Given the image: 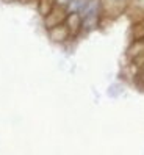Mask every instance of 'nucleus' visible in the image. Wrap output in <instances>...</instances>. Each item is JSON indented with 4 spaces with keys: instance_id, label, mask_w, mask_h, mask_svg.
Instances as JSON below:
<instances>
[{
    "instance_id": "f257e3e1",
    "label": "nucleus",
    "mask_w": 144,
    "mask_h": 155,
    "mask_svg": "<svg viewBox=\"0 0 144 155\" xmlns=\"http://www.w3.org/2000/svg\"><path fill=\"white\" fill-rule=\"evenodd\" d=\"M80 14H82V19H83V33H91L97 30L102 21L105 19L102 0H88L86 6Z\"/></svg>"
},
{
    "instance_id": "423d86ee",
    "label": "nucleus",
    "mask_w": 144,
    "mask_h": 155,
    "mask_svg": "<svg viewBox=\"0 0 144 155\" xmlns=\"http://www.w3.org/2000/svg\"><path fill=\"white\" fill-rule=\"evenodd\" d=\"M55 5L57 0H36V8H38V13L41 14V17L46 16Z\"/></svg>"
},
{
    "instance_id": "f03ea898",
    "label": "nucleus",
    "mask_w": 144,
    "mask_h": 155,
    "mask_svg": "<svg viewBox=\"0 0 144 155\" xmlns=\"http://www.w3.org/2000/svg\"><path fill=\"white\" fill-rule=\"evenodd\" d=\"M66 16H67V8L66 6H61V5H55L52 10L42 17V24H44V28H52L58 24H63L66 21Z\"/></svg>"
},
{
    "instance_id": "7ed1b4c3",
    "label": "nucleus",
    "mask_w": 144,
    "mask_h": 155,
    "mask_svg": "<svg viewBox=\"0 0 144 155\" xmlns=\"http://www.w3.org/2000/svg\"><path fill=\"white\" fill-rule=\"evenodd\" d=\"M47 36L52 44H57V45H64L67 44L72 36H70V31L67 28V25L63 22V24H58L52 28H47Z\"/></svg>"
},
{
    "instance_id": "39448f33",
    "label": "nucleus",
    "mask_w": 144,
    "mask_h": 155,
    "mask_svg": "<svg viewBox=\"0 0 144 155\" xmlns=\"http://www.w3.org/2000/svg\"><path fill=\"white\" fill-rule=\"evenodd\" d=\"M130 38L132 41H144V17L133 21L130 27Z\"/></svg>"
},
{
    "instance_id": "20e7f679",
    "label": "nucleus",
    "mask_w": 144,
    "mask_h": 155,
    "mask_svg": "<svg viewBox=\"0 0 144 155\" xmlns=\"http://www.w3.org/2000/svg\"><path fill=\"white\" fill-rule=\"evenodd\" d=\"M64 24L67 25L72 39L78 38V36L83 33V19H82V14L78 11H67Z\"/></svg>"
},
{
    "instance_id": "6e6552de",
    "label": "nucleus",
    "mask_w": 144,
    "mask_h": 155,
    "mask_svg": "<svg viewBox=\"0 0 144 155\" xmlns=\"http://www.w3.org/2000/svg\"><path fill=\"white\" fill-rule=\"evenodd\" d=\"M33 2H36V0H17V3H21V5H30Z\"/></svg>"
},
{
    "instance_id": "1a4fd4ad",
    "label": "nucleus",
    "mask_w": 144,
    "mask_h": 155,
    "mask_svg": "<svg viewBox=\"0 0 144 155\" xmlns=\"http://www.w3.org/2000/svg\"><path fill=\"white\" fill-rule=\"evenodd\" d=\"M2 2L8 3V5H11V3H17V0H2Z\"/></svg>"
},
{
    "instance_id": "0eeeda50",
    "label": "nucleus",
    "mask_w": 144,
    "mask_h": 155,
    "mask_svg": "<svg viewBox=\"0 0 144 155\" xmlns=\"http://www.w3.org/2000/svg\"><path fill=\"white\" fill-rule=\"evenodd\" d=\"M135 80H136L138 83H142L144 85V63L139 66V69L136 71V77H135Z\"/></svg>"
}]
</instances>
